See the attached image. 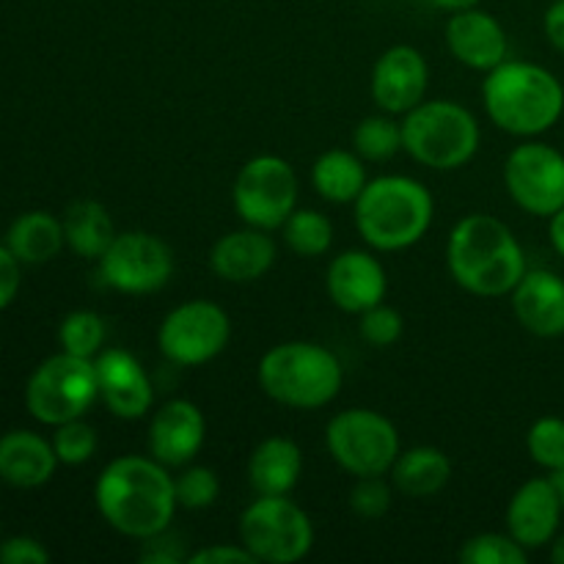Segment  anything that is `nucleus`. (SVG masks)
<instances>
[{
  "instance_id": "8",
  "label": "nucleus",
  "mask_w": 564,
  "mask_h": 564,
  "mask_svg": "<svg viewBox=\"0 0 564 564\" xmlns=\"http://www.w3.org/2000/svg\"><path fill=\"white\" fill-rule=\"evenodd\" d=\"M97 400L99 380L94 358L69 356L64 350L39 364L25 386L28 413L50 427L83 419Z\"/></svg>"
},
{
  "instance_id": "5",
  "label": "nucleus",
  "mask_w": 564,
  "mask_h": 564,
  "mask_svg": "<svg viewBox=\"0 0 564 564\" xmlns=\"http://www.w3.org/2000/svg\"><path fill=\"white\" fill-rule=\"evenodd\" d=\"M257 378L264 394L279 405L317 411L339 397L345 369L336 352L317 341H284L264 352Z\"/></svg>"
},
{
  "instance_id": "15",
  "label": "nucleus",
  "mask_w": 564,
  "mask_h": 564,
  "mask_svg": "<svg viewBox=\"0 0 564 564\" xmlns=\"http://www.w3.org/2000/svg\"><path fill=\"white\" fill-rule=\"evenodd\" d=\"M207 438V419L191 400H169L149 422V455L165 468H185L196 460Z\"/></svg>"
},
{
  "instance_id": "6",
  "label": "nucleus",
  "mask_w": 564,
  "mask_h": 564,
  "mask_svg": "<svg viewBox=\"0 0 564 564\" xmlns=\"http://www.w3.org/2000/svg\"><path fill=\"white\" fill-rule=\"evenodd\" d=\"M479 141L477 116L452 99H422L402 119V149L427 169H463L477 158Z\"/></svg>"
},
{
  "instance_id": "39",
  "label": "nucleus",
  "mask_w": 564,
  "mask_h": 564,
  "mask_svg": "<svg viewBox=\"0 0 564 564\" xmlns=\"http://www.w3.org/2000/svg\"><path fill=\"white\" fill-rule=\"evenodd\" d=\"M187 562L191 564H253L257 560L251 556V551L246 549L242 543L237 545H207V549L202 551H193L191 556H187Z\"/></svg>"
},
{
  "instance_id": "13",
  "label": "nucleus",
  "mask_w": 564,
  "mask_h": 564,
  "mask_svg": "<svg viewBox=\"0 0 564 564\" xmlns=\"http://www.w3.org/2000/svg\"><path fill=\"white\" fill-rule=\"evenodd\" d=\"M512 202L534 218H551L564 207V154L543 141H527L505 163Z\"/></svg>"
},
{
  "instance_id": "12",
  "label": "nucleus",
  "mask_w": 564,
  "mask_h": 564,
  "mask_svg": "<svg viewBox=\"0 0 564 564\" xmlns=\"http://www.w3.org/2000/svg\"><path fill=\"white\" fill-rule=\"evenodd\" d=\"M99 279L121 295H152L174 273V251L149 231H121L97 259Z\"/></svg>"
},
{
  "instance_id": "19",
  "label": "nucleus",
  "mask_w": 564,
  "mask_h": 564,
  "mask_svg": "<svg viewBox=\"0 0 564 564\" xmlns=\"http://www.w3.org/2000/svg\"><path fill=\"white\" fill-rule=\"evenodd\" d=\"M446 47L468 69L490 72L507 61L510 42L505 25L494 14L471 6V9L452 11L446 22Z\"/></svg>"
},
{
  "instance_id": "45",
  "label": "nucleus",
  "mask_w": 564,
  "mask_h": 564,
  "mask_svg": "<svg viewBox=\"0 0 564 564\" xmlns=\"http://www.w3.org/2000/svg\"><path fill=\"white\" fill-rule=\"evenodd\" d=\"M554 485H556V490H560V499H562V507H564V468H562V471L554 474Z\"/></svg>"
},
{
  "instance_id": "36",
  "label": "nucleus",
  "mask_w": 564,
  "mask_h": 564,
  "mask_svg": "<svg viewBox=\"0 0 564 564\" xmlns=\"http://www.w3.org/2000/svg\"><path fill=\"white\" fill-rule=\"evenodd\" d=\"M391 485L383 477H358L350 490V510L364 521H380L391 510Z\"/></svg>"
},
{
  "instance_id": "40",
  "label": "nucleus",
  "mask_w": 564,
  "mask_h": 564,
  "mask_svg": "<svg viewBox=\"0 0 564 564\" xmlns=\"http://www.w3.org/2000/svg\"><path fill=\"white\" fill-rule=\"evenodd\" d=\"M20 264L9 246H0V312L9 308L20 292Z\"/></svg>"
},
{
  "instance_id": "28",
  "label": "nucleus",
  "mask_w": 564,
  "mask_h": 564,
  "mask_svg": "<svg viewBox=\"0 0 564 564\" xmlns=\"http://www.w3.org/2000/svg\"><path fill=\"white\" fill-rule=\"evenodd\" d=\"M284 231V242L292 253L306 259H317L328 253L334 246V224L319 209H301L297 207L290 218L281 226Z\"/></svg>"
},
{
  "instance_id": "32",
  "label": "nucleus",
  "mask_w": 564,
  "mask_h": 564,
  "mask_svg": "<svg viewBox=\"0 0 564 564\" xmlns=\"http://www.w3.org/2000/svg\"><path fill=\"white\" fill-rule=\"evenodd\" d=\"M529 457L545 471L556 474L564 468V419L543 416L527 433Z\"/></svg>"
},
{
  "instance_id": "26",
  "label": "nucleus",
  "mask_w": 564,
  "mask_h": 564,
  "mask_svg": "<svg viewBox=\"0 0 564 564\" xmlns=\"http://www.w3.org/2000/svg\"><path fill=\"white\" fill-rule=\"evenodd\" d=\"M6 246L11 248L22 264H44L61 253L66 246L64 237V220L55 215L33 209V213L20 215L14 224L9 226L6 235Z\"/></svg>"
},
{
  "instance_id": "2",
  "label": "nucleus",
  "mask_w": 564,
  "mask_h": 564,
  "mask_svg": "<svg viewBox=\"0 0 564 564\" xmlns=\"http://www.w3.org/2000/svg\"><path fill=\"white\" fill-rule=\"evenodd\" d=\"M446 268L457 286L479 297L512 295L529 270L510 226L485 213L457 220L446 242Z\"/></svg>"
},
{
  "instance_id": "14",
  "label": "nucleus",
  "mask_w": 564,
  "mask_h": 564,
  "mask_svg": "<svg viewBox=\"0 0 564 564\" xmlns=\"http://www.w3.org/2000/svg\"><path fill=\"white\" fill-rule=\"evenodd\" d=\"M430 69L424 55L411 44H394L372 66L369 91L378 108L391 116H405L427 91Z\"/></svg>"
},
{
  "instance_id": "20",
  "label": "nucleus",
  "mask_w": 564,
  "mask_h": 564,
  "mask_svg": "<svg viewBox=\"0 0 564 564\" xmlns=\"http://www.w3.org/2000/svg\"><path fill=\"white\" fill-rule=\"evenodd\" d=\"M516 319L540 339L564 334V279L551 270H527L512 290Z\"/></svg>"
},
{
  "instance_id": "7",
  "label": "nucleus",
  "mask_w": 564,
  "mask_h": 564,
  "mask_svg": "<svg viewBox=\"0 0 564 564\" xmlns=\"http://www.w3.org/2000/svg\"><path fill=\"white\" fill-rule=\"evenodd\" d=\"M237 532L253 560L268 564L306 560L314 545L312 518L286 496H257L242 510Z\"/></svg>"
},
{
  "instance_id": "4",
  "label": "nucleus",
  "mask_w": 564,
  "mask_h": 564,
  "mask_svg": "<svg viewBox=\"0 0 564 564\" xmlns=\"http://www.w3.org/2000/svg\"><path fill=\"white\" fill-rule=\"evenodd\" d=\"M356 229L372 251H405L424 240L435 218L427 185L413 176H375L356 198Z\"/></svg>"
},
{
  "instance_id": "27",
  "label": "nucleus",
  "mask_w": 564,
  "mask_h": 564,
  "mask_svg": "<svg viewBox=\"0 0 564 564\" xmlns=\"http://www.w3.org/2000/svg\"><path fill=\"white\" fill-rule=\"evenodd\" d=\"M66 246L83 259H99L116 237L113 218L108 207L94 198H80L64 213Z\"/></svg>"
},
{
  "instance_id": "34",
  "label": "nucleus",
  "mask_w": 564,
  "mask_h": 564,
  "mask_svg": "<svg viewBox=\"0 0 564 564\" xmlns=\"http://www.w3.org/2000/svg\"><path fill=\"white\" fill-rule=\"evenodd\" d=\"M97 430L86 424L83 419H72L55 427L53 435V449L64 466H83L94 457L97 452Z\"/></svg>"
},
{
  "instance_id": "23",
  "label": "nucleus",
  "mask_w": 564,
  "mask_h": 564,
  "mask_svg": "<svg viewBox=\"0 0 564 564\" xmlns=\"http://www.w3.org/2000/svg\"><path fill=\"white\" fill-rule=\"evenodd\" d=\"M303 477L301 446L284 435H270L248 457V482L257 496H290Z\"/></svg>"
},
{
  "instance_id": "9",
  "label": "nucleus",
  "mask_w": 564,
  "mask_h": 564,
  "mask_svg": "<svg viewBox=\"0 0 564 564\" xmlns=\"http://www.w3.org/2000/svg\"><path fill=\"white\" fill-rule=\"evenodd\" d=\"M325 446L352 477H386L402 452L394 422L369 408L336 413L325 430Z\"/></svg>"
},
{
  "instance_id": "38",
  "label": "nucleus",
  "mask_w": 564,
  "mask_h": 564,
  "mask_svg": "<svg viewBox=\"0 0 564 564\" xmlns=\"http://www.w3.org/2000/svg\"><path fill=\"white\" fill-rule=\"evenodd\" d=\"M0 562L3 564H47L50 551L44 549L39 540L25 538H9L6 543H0Z\"/></svg>"
},
{
  "instance_id": "43",
  "label": "nucleus",
  "mask_w": 564,
  "mask_h": 564,
  "mask_svg": "<svg viewBox=\"0 0 564 564\" xmlns=\"http://www.w3.org/2000/svg\"><path fill=\"white\" fill-rule=\"evenodd\" d=\"M430 3H435L438 9H446V11H460V9H471V6H479V0H430Z\"/></svg>"
},
{
  "instance_id": "35",
  "label": "nucleus",
  "mask_w": 564,
  "mask_h": 564,
  "mask_svg": "<svg viewBox=\"0 0 564 564\" xmlns=\"http://www.w3.org/2000/svg\"><path fill=\"white\" fill-rule=\"evenodd\" d=\"M361 323H358V334L367 341L369 347H391L402 339V330H405V323H402V314L397 308L386 306V303H378V306L367 308L364 314H358Z\"/></svg>"
},
{
  "instance_id": "1",
  "label": "nucleus",
  "mask_w": 564,
  "mask_h": 564,
  "mask_svg": "<svg viewBox=\"0 0 564 564\" xmlns=\"http://www.w3.org/2000/svg\"><path fill=\"white\" fill-rule=\"evenodd\" d=\"M94 501L105 523L132 540H149L171 529L180 507L169 468L143 455L110 460L94 485Z\"/></svg>"
},
{
  "instance_id": "25",
  "label": "nucleus",
  "mask_w": 564,
  "mask_h": 564,
  "mask_svg": "<svg viewBox=\"0 0 564 564\" xmlns=\"http://www.w3.org/2000/svg\"><path fill=\"white\" fill-rule=\"evenodd\" d=\"M367 182L364 160L347 149H328L312 165V187L328 204H356Z\"/></svg>"
},
{
  "instance_id": "21",
  "label": "nucleus",
  "mask_w": 564,
  "mask_h": 564,
  "mask_svg": "<svg viewBox=\"0 0 564 564\" xmlns=\"http://www.w3.org/2000/svg\"><path fill=\"white\" fill-rule=\"evenodd\" d=\"M275 262V242L264 229H237L209 248V270L229 284H251Z\"/></svg>"
},
{
  "instance_id": "16",
  "label": "nucleus",
  "mask_w": 564,
  "mask_h": 564,
  "mask_svg": "<svg viewBox=\"0 0 564 564\" xmlns=\"http://www.w3.org/2000/svg\"><path fill=\"white\" fill-rule=\"evenodd\" d=\"M94 367H97L99 397L116 419L135 422L152 411V380L132 352L108 347L94 358Z\"/></svg>"
},
{
  "instance_id": "30",
  "label": "nucleus",
  "mask_w": 564,
  "mask_h": 564,
  "mask_svg": "<svg viewBox=\"0 0 564 564\" xmlns=\"http://www.w3.org/2000/svg\"><path fill=\"white\" fill-rule=\"evenodd\" d=\"M105 336H108V328L97 312L80 308V312H72L61 319L58 341L61 350L69 352V356L97 358L102 352Z\"/></svg>"
},
{
  "instance_id": "37",
  "label": "nucleus",
  "mask_w": 564,
  "mask_h": 564,
  "mask_svg": "<svg viewBox=\"0 0 564 564\" xmlns=\"http://www.w3.org/2000/svg\"><path fill=\"white\" fill-rule=\"evenodd\" d=\"M143 549L141 554H138V562L141 564H174V562H187V556L182 551V540L171 538L169 529L160 534H154V538L149 540H141Z\"/></svg>"
},
{
  "instance_id": "29",
  "label": "nucleus",
  "mask_w": 564,
  "mask_h": 564,
  "mask_svg": "<svg viewBox=\"0 0 564 564\" xmlns=\"http://www.w3.org/2000/svg\"><path fill=\"white\" fill-rule=\"evenodd\" d=\"M352 147L361 160L386 163L402 152V121L391 119V113L367 116L352 132Z\"/></svg>"
},
{
  "instance_id": "17",
  "label": "nucleus",
  "mask_w": 564,
  "mask_h": 564,
  "mask_svg": "<svg viewBox=\"0 0 564 564\" xmlns=\"http://www.w3.org/2000/svg\"><path fill=\"white\" fill-rule=\"evenodd\" d=\"M562 499L554 477H538L523 482L507 505V534L527 551L543 549L560 532Z\"/></svg>"
},
{
  "instance_id": "33",
  "label": "nucleus",
  "mask_w": 564,
  "mask_h": 564,
  "mask_svg": "<svg viewBox=\"0 0 564 564\" xmlns=\"http://www.w3.org/2000/svg\"><path fill=\"white\" fill-rule=\"evenodd\" d=\"M174 488H176V501L180 507L185 510H207L218 501L220 494V482H218V474L207 466H191L187 463L182 468L180 477L174 479Z\"/></svg>"
},
{
  "instance_id": "24",
  "label": "nucleus",
  "mask_w": 564,
  "mask_h": 564,
  "mask_svg": "<svg viewBox=\"0 0 564 564\" xmlns=\"http://www.w3.org/2000/svg\"><path fill=\"white\" fill-rule=\"evenodd\" d=\"M389 474L402 496L430 499L449 485L452 460L438 446H413V449L400 452Z\"/></svg>"
},
{
  "instance_id": "22",
  "label": "nucleus",
  "mask_w": 564,
  "mask_h": 564,
  "mask_svg": "<svg viewBox=\"0 0 564 564\" xmlns=\"http://www.w3.org/2000/svg\"><path fill=\"white\" fill-rule=\"evenodd\" d=\"M53 444L31 430H11L0 435V479L11 488H42L58 468Z\"/></svg>"
},
{
  "instance_id": "18",
  "label": "nucleus",
  "mask_w": 564,
  "mask_h": 564,
  "mask_svg": "<svg viewBox=\"0 0 564 564\" xmlns=\"http://www.w3.org/2000/svg\"><path fill=\"white\" fill-rule=\"evenodd\" d=\"M328 297L347 314H364L386 301L389 275L372 251H341L325 273Z\"/></svg>"
},
{
  "instance_id": "3",
  "label": "nucleus",
  "mask_w": 564,
  "mask_h": 564,
  "mask_svg": "<svg viewBox=\"0 0 564 564\" xmlns=\"http://www.w3.org/2000/svg\"><path fill=\"white\" fill-rule=\"evenodd\" d=\"M482 105L499 130L518 138L549 132L564 113L560 77L529 61H501L482 80Z\"/></svg>"
},
{
  "instance_id": "41",
  "label": "nucleus",
  "mask_w": 564,
  "mask_h": 564,
  "mask_svg": "<svg viewBox=\"0 0 564 564\" xmlns=\"http://www.w3.org/2000/svg\"><path fill=\"white\" fill-rule=\"evenodd\" d=\"M543 28H545V36H549V42L554 44L560 53H564V0H554V3L549 6Z\"/></svg>"
},
{
  "instance_id": "42",
  "label": "nucleus",
  "mask_w": 564,
  "mask_h": 564,
  "mask_svg": "<svg viewBox=\"0 0 564 564\" xmlns=\"http://www.w3.org/2000/svg\"><path fill=\"white\" fill-rule=\"evenodd\" d=\"M549 240L554 251L564 259V207L549 218Z\"/></svg>"
},
{
  "instance_id": "44",
  "label": "nucleus",
  "mask_w": 564,
  "mask_h": 564,
  "mask_svg": "<svg viewBox=\"0 0 564 564\" xmlns=\"http://www.w3.org/2000/svg\"><path fill=\"white\" fill-rule=\"evenodd\" d=\"M551 562L564 564V534L551 540Z\"/></svg>"
},
{
  "instance_id": "11",
  "label": "nucleus",
  "mask_w": 564,
  "mask_h": 564,
  "mask_svg": "<svg viewBox=\"0 0 564 564\" xmlns=\"http://www.w3.org/2000/svg\"><path fill=\"white\" fill-rule=\"evenodd\" d=\"M229 339V314L218 303L204 297L171 308L158 330L160 352L176 367H204L226 350Z\"/></svg>"
},
{
  "instance_id": "31",
  "label": "nucleus",
  "mask_w": 564,
  "mask_h": 564,
  "mask_svg": "<svg viewBox=\"0 0 564 564\" xmlns=\"http://www.w3.org/2000/svg\"><path fill=\"white\" fill-rule=\"evenodd\" d=\"M457 560L463 564H527L529 551L510 534L482 532L463 543Z\"/></svg>"
},
{
  "instance_id": "10",
  "label": "nucleus",
  "mask_w": 564,
  "mask_h": 564,
  "mask_svg": "<svg viewBox=\"0 0 564 564\" xmlns=\"http://www.w3.org/2000/svg\"><path fill=\"white\" fill-rule=\"evenodd\" d=\"M231 204L240 220L253 229L273 231L297 209V174L279 154L251 158L237 174Z\"/></svg>"
}]
</instances>
